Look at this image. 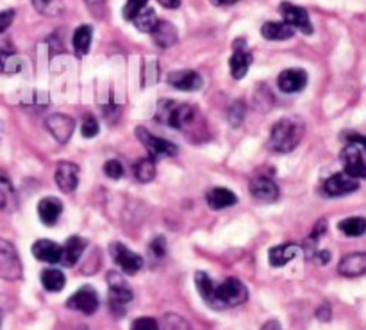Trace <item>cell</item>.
Instances as JSON below:
<instances>
[{
	"label": "cell",
	"instance_id": "obj_36",
	"mask_svg": "<svg viewBox=\"0 0 366 330\" xmlns=\"http://www.w3.org/2000/svg\"><path fill=\"white\" fill-rule=\"evenodd\" d=\"M15 55V48L11 47L9 41H0V74L2 71H8L9 61Z\"/></svg>",
	"mask_w": 366,
	"mask_h": 330
},
{
	"label": "cell",
	"instance_id": "obj_49",
	"mask_svg": "<svg viewBox=\"0 0 366 330\" xmlns=\"http://www.w3.org/2000/svg\"><path fill=\"white\" fill-rule=\"evenodd\" d=\"M0 323H2V310H0Z\"/></svg>",
	"mask_w": 366,
	"mask_h": 330
},
{
	"label": "cell",
	"instance_id": "obj_16",
	"mask_svg": "<svg viewBox=\"0 0 366 330\" xmlns=\"http://www.w3.org/2000/svg\"><path fill=\"white\" fill-rule=\"evenodd\" d=\"M250 195L256 200L264 202V204H272V202L279 200L280 191L272 179L261 175V177H254L250 181Z\"/></svg>",
	"mask_w": 366,
	"mask_h": 330
},
{
	"label": "cell",
	"instance_id": "obj_22",
	"mask_svg": "<svg viewBox=\"0 0 366 330\" xmlns=\"http://www.w3.org/2000/svg\"><path fill=\"white\" fill-rule=\"evenodd\" d=\"M32 256L41 263L57 264L61 263V247L55 241L38 240L32 245Z\"/></svg>",
	"mask_w": 366,
	"mask_h": 330
},
{
	"label": "cell",
	"instance_id": "obj_44",
	"mask_svg": "<svg viewBox=\"0 0 366 330\" xmlns=\"http://www.w3.org/2000/svg\"><path fill=\"white\" fill-rule=\"evenodd\" d=\"M316 318H318L320 322H331V305H329V303L320 305V309L316 310Z\"/></svg>",
	"mask_w": 366,
	"mask_h": 330
},
{
	"label": "cell",
	"instance_id": "obj_24",
	"mask_svg": "<svg viewBox=\"0 0 366 330\" xmlns=\"http://www.w3.org/2000/svg\"><path fill=\"white\" fill-rule=\"evenodd\" d=\"M18 205L13 182L4 170H0V211L13 212Z\"/></svg>",
	"mask_w": 366,
	"mask_h": 330
},
{
	"label": "cell",
	"instance_id": "obj_39",
	"mask_svg": "<svg viewBox=\"0 0 366 330\" xmlns=\"http://www.w3.org/2000/svg\"><path fill=\"white\" fill-rule=\"evenodd\" d=\"M130 330H159V323L150 316H143V318L134 319Z\"/></svg>",
	"mask_w": 366,
	"mask_h": 330
},
{
	"label": "cell",
	"instance_id": "obj_48",
	"mask_svg": "<svg viewBox=\"0 0 366 330\" xmlns=\"http://www.w3.org/2000/svg\"><path fill=\"white\" fill-rule=\"evenodd\" d=\"M225 2H227V6H231V4H234V2H238V0H225Z\"/></svg>",
	"mask_w": 366,
	"mask_h": 330
},
{
	"label": "cell",
	"instance_id": "obj_10",
	"mask_svg": "<svg viewBox=\"0 0 366 330\" xmlns=\"http://www.w3.org/2000/svg\"><path fill=\"white\" fill-rule=\"evenodd\" d=\"M67 307L83 315H95L99 310V295L91 286H83L67 300Z\"/></svg>",
	"mask_w": 366,
	"mask_h": 330
},
{
	"label": "cell",
	"instance_id": "obj_27",
	"mask_svg": "<svg viewBox=\"0 0 366 330\" xmlns=\"http://www.w3.org/2000/svg\"><path fill=\"white\" fill-rule=\"evenodd\" d=\"M91 40H93V29L91 25H81V27L75 29L74 38H72V45H74L75 54L83 57L90 52Z\"/></svg>",
	"mask_w": 366,
	"mask_h": 330
},
{
	"label": "cell",
	"instance_id": "obj_13",
	"mask_svg": "<svg viewBox=\"0 0 366 330\" xmlns=\"http://www.w3.org/2000/svg\"><path fill=\"white\" fill-rule=\"evenodd\" d=\"M358 179L348 177L345 173H334V175H331L323 182V193H325L327 197H345V195H351V193L358 191Z\"/></svg>",
	"mask_w": 366,
	"mask_h": 330
},
{
	"label": "cell",
	"instance_id": "obj_6",
	"mask_svg": "<svg viewBox=\"0 0 366 330\" xmlns=\"http://www.w3.org/2000/svg\"><path fill=\"white\" fill-rule=\"evenodd\" d=\"M134 132H136V138H138L140 143L145 146L147 152L150 153V158L152 159L173 158V156H177L179 153L177 145H173L172 142H166V139L154 136V134H150L145 127H136Z\"/></svg>",
	"mask_w": 366,
	"mask_h": 330
},
{
	"label": "cell",
	"instance_id": "obj_11",
	"mask_svg": "<svg viewBox=\"0 0 366 330\" xmlns=\"http://www.w3.org/2000/svg\"><path fill=\"white\" fill-rule=\"evenodd\" d=\"M233 48H234V52H233V55H231L229 67H231V74H233L234 79L241 81L245 75H247L248 68H250V64H252V61H254L252 52L248 50L247 41H245L243 38H240V40L234 41Z\"/></svg>",
	"mask_w": 366,
	"mask_h": 330
},
{
	"label": "cell",
	"instance_id": "obj_19",
	"mask_svg": "<svg viewBox=\"0 0 366 330\" xmlns=\"http://www.w3.org/2000/svg\"><path fill=\"white\" fill-rule=\"evenodd\" d=\"M88 241L81 236H70L65 245L61 247V263L67 268H74L75 263L81 259L84 248H86Z\"/></svg>",
	"mask_w": 366,
	"mask_h": 330
},
{
	"label": "cell",
	"instance_id": "obj_45",
	"mask_svg": "<svg viewBox=\"0 0 366 330\" xmlns=\"http://www.w3.org/2000/svg\"><path fill=\"white\" fill-rule=\"evenodd\" d=\"M158 2L166 9H177L181 6V0H158Z\"/></svg>",
	"mask_w": 366,
	"mask_h": 330
},
{
	"label": "cell",
	"instance_id": "obj_31",
	"mask_svg": "<svg viewBox=\"0 0 366 330\" xmlns=\"http://www.w3.org/2000/svg\"><path fill=\"white\" fill-rule=\"evenodd\" d=\"M338 228L348 238H361L366 231V220L362 216L345 218L343 221H339Z\"/></svg>",
	"mask_w": 366,
	"mask_h": 330
},
{
	"label": "cell",
	"instance_id": "obj_35",
	"mask_svg": "<svg viewBox=\"0 0 366 330\" xmlns=\"http://www.w3.org/2000/svg\"><path fill=\"white\" fill-rule=\"evenodd\" d=\"M147 2H149V0H127V4L123 6V11H122L123 18L133 22L134 16L138 15L142 9L147 8Z\"/></svg>",
	"mask_w": 366,
	"mask_h": 330
},
{
	"label": "cell",
	"instance_id": "obj_9",
	"mask_svg": "<svg viewBox=\"0 0 366 330\" xmlns=\"http://www.w3.org/2000/svg\"><path fill=\"white\" fill-rule=\"evenodd\" d=\"M279 11L284 18V24L290 25L293 31L299 29L304 34H313V25L311 20H309V13L306 9L292 4V2H283L279 6Z\"/></svg>",
	"mask_w": 366,
	"mask_h": 330
},
{
	"label": "cell",
	"instance_id": "obj_3",
	"mask_svg": "<svg viewBox=\"0 0 366 330\" xmlns=\"http://www.w3.org/2000/svg\"><path fill=\"white\" fill-rule=\"evenodd\" d=\"M109 287V307L116 316L126 315V303L133 300V289L118 271H109L106 277Z\"/></svg>",
	"mask_w": 366,
	"mask_h": 330
},
{
	"label": "cell",
	"instance_id": "obj_4",
	"mask_svg": "<svg viewBox=\"0 0 366 330\" xmlns=\"http://www.w3.org/2000/svg\"><path fill=\"white\" fill-rule=\"evenodd\" d=\"M248 300V291L241 280L229 277L220 286L215 287V302L217 307H236Z\"/></svg>",
	"mask_w": 366,
	"mask_h": 330
},
{
	"label": "cell",
	"instance_id": "obj_29",
	"mask_svg": "<svg viewBox=\"0 0 366 330\" xmlns=\"http://www.w3.org/2000/svg\"><path fill=\"white\" fill-rule=\"evenodd\" d=\"M41 284L50 293H60L67 284V279H65L63 271L57 270V268H45L41 271Z\"/></svg>",
	"mask_w": 366,
	"mask_h": 330
},
{
	"label": "cell",
	"instance_id": "obj_40",
	"mask_svg": "<svg viewBox=\"0 0 366 330\" xmlns=\"http://www.w3.org/2000/svg\"><path fill=\"white\" fill-rule=\"evenodd\" d=\"M243 114H245V106L243 102H234L231 107V113H229V122L233 127H240L243 122Z\"/></svg>",
	"mask_w": 366,
	"mask_h": 330
},
{
	"label": "cell",
	"instance_id": "obj_7",
	"mask_svg": "<svg viewBox=\"0 0 366 330\" xmlns=\"http://www.w3.org/2000/svg\"><path fill=\"white\" fill-rule=\"evenodd\" d=\"M109 252L111 256H113L114 263L118 264L123 273H127V275H136L143 268V257L138 256L130 248H127L123 243H113L109 247Z\"/></svg>",
	"mask_w": 366,
	"mask_h": 330
},
{
	"label": "cell",
	"instance_id": "obj_37",
	"mask_svg": "<svg viewBox=\"0 0 366 330\" xmlns=\"http://www.w3.org/2000/svg\"><path fill=\"white\" fill-rule=\"evenodd\" d=\"M81 130H83L84 138L90 139V138H95V136L99 134L100 125H99V122H97V118H95V116L88 114L86 118L83 120V125H81Z\"/></svg>",
	"mask_w": 366,
	"mask_h": 330
},
{
	"label": "cell",
	"instance_id": "obj_34",
	"mask_svg": "<svg viewBox=\"0 0 366 330\" xmlns=\"http://www.w3.org/2000/svg\"><path fill=\"white\" fill-rule=\"evenodd\" d=\"M163 329L165 330H191L189 323L182 316L166 315L163 319Z\"/></svg>",
	"mask_w": 366,
	"mask_h": 330
},
{
	"label": "cell",
	"instance_id": "obj_1",
	"mask_svg": "<svg viewBox=\"0 0 366 330\" xmlns=\"http://www.w3.org/2000/svg\"><path fill=\"white\" fill-rule=\"evenodd\" d=\"M304 134H306L304 120L295 118V116H286L272 127L268 146L277 153H290L300 145Z\"/></svg>",
	"mask_w": 366,
	"mask_h": 330
},
{
	"label": "cell",
	"instance_id": "obj_15",
	"mask_svg": "<svg viewBox=\"0 0 366 330\" xmlns=\"http://www.w3.org/2000/svg\"><path fill=\"white\" fill-rule=\"evenodd\" d=\"M277 86L283 93H300L307 86V74L302 68H287L277 77Z\"/></svg>",
	"mask_w": 366,
	"mask_h": 330
},
{
	"label": "cell",
	"instance_id": "obj_20",
	"mask_svg": "<svg viewBox=\"0 0 366 330\" xmlns=\"http://www.w3.org/2000/svg\"><path fill=\"white\" fill-rule=\"evenodd\" d=\"M61 212H63V202L55 197H45L41 198L38 204V216H40L41 224L52 227L57 224Z\"/></svg>",
	"mask_w": 366,
	"mask_h": 330
},
{
	"label": "cell",
	"instance_id": "obj_47",
	"mask_svg": "<svg viewBox=\"0 0 366 330\" xmlns=\"http://www.w3.org/2000/svg\"><path fill=\"white\" fill-rule=\"evenodd\" d=\"M215 6H227V2L225 0H211Z\"/></svg>",
	"mask_w": 366,
	"mask_h": 330
},
{
	"label": "cell",
	"instance_id": "obj_43",
	"mask_svg": "<svg viewBox=\"0 0 366 330\" xmlns=\"http://www.w3.org/2000/svg\"><path fill=\"white\" fill-rule=\"evenodd\" d=\"M15 9H4V11H0V34L11 27L13 20H15Z\"/></svg>",
	"mask_w": 366,
	"mask_h": 330
},
{
	"label": "cell",
	"instance_id": "obj_17",
	"mask_svg": "<svg viewBox=\"0 0 366 330\" xmlns=\"http://www.w3.org/2000/svg\"><path fill=\"white\" fill-rule=\"evenodd\" d=\"M166 81H168L170 86L181 91H198L202 88V84H204L201 74H197L194 70L172 71L166 77Z\"/></svg>",
	"mask_w": 366,
	"mask_h": 330
},
{
	"label": "cell",
	"instance_id": "obj_12",
	"mask_svg": "<svg viewBox=\"0 0 366 330\" xmlns=\"http://www.w3.org/2000/svg\"><path fill=\"white\" fill-rule=\"evenodd\" d=\"M45 127H47V130L52 134V138L55 142L60 143V145H67L75 130V122L72 116L57 113L48 116L47 122H45Z\"/></svg>",
	"mask_w": 366,
	"mask_h": 330
},
{
	"label": "cell",
	"instance_id": "obj_26",
	"mask_svg": "<svg viewBox=\"0 0 366 330\" xmlns=\"http://www.w3.org/2000/svg\"><path fill=\"white\" fill-rule=\"evenodd\" d=\"M297 252H299V247H295V245L292 243L272 247L270 248V252H268V261H270V264H272L273 268L286 266L290 261L295 259Z\"/></svg>",
	"mask_w": 366,
	"mask_h": 330
},
{
	"label": "cell",
	"instance_id": "obj_14",
	"mask_svg": "<svg viewBox=\"0 0 366 330\" xmlns=\"http://www.w3.org/2000/svg\"><path fill=\"white\" fill-rule=\"evenodd\" d=\"M79 165H75L72 161H61L57 168H55V184L63 193L75 191V188L79 186Z\"/></svg>",
	"mask_w": 366,
	"mask_h": 330
},
{
	"label": "cell",
	"instance_id": "obj_8",
	"mask_svg": "<svg viewBox=\"0 0 366 330\" xmlns=\"http://www.w3.org/2000/svg\"><path fill=\"white\" fill-rule=\"evenodd\" d=\"M339 158L343 161V168H345V175L352 179H365L366 177V165L362 159V146L359 145H346L341 150Z\"/></svg>",
	"mask_w": 366,
	"mask_h": 330
},
{
	"label": "cell",
	"instance_id": "obj_28",
	"mask_svg": "<svg viewBox=\"0 0 366 330\" xmlns=\"http://www.w3.org/2000/svg\"><path fill=\"white\" fill-rule=\"evenodd\" d=\"M195 280V286H197L198 289V295L202 296V300H204L205 303H209V305L217 307V302H215V282L211 280V277L205 273V271H197L194 277Z\"/></svg>",
	"mask_w": 366,
	"mask_h": 330
},
{
	"label": "cell",
	"instance_id": "obj_23",
	"mask_svg": "<svg viewBox=\"0 0 366 330\" xmlns=\"http://www.w3.org/2000/svg\"><path fill=\"white\" fill-rule=\"evenodd\" d=\"M205 202L213 211H222V209L233 207L238 202V197L227 188H211L205 195Z\"/></svg>",
	"mask_w": 366,
	"mask_h": 330
},
{
	"label": "cell",
	"instance_id": "obj_25",
	"mask_svg": "<svg viewBox=\"0 0 366 330\" xmlns=\"http://www.w3.org/2000/svg\"><path fill=\"white\" fill-rule=\"evenodd\" d=\"M295 31H293L290 25H286L284 22H266V24L261 27V36L264 40L270 41H284L293 38Z\"/></svg>",
	"mask_w": 366,
	"mask_h": 330
},
{
	"label": "cell",
	"instance_id": "obj_41",
	"mask_svg": "<svg viewBox=\"0 0 366 330\" xmlns=\"http://www.w3.org/2000/svg\"><path fill=\"white\" fill-rule=\"evenodd\" d=\"M90 9V13L93 16H97L99 20H102L104 16H106V0H84Z\"/></svg>",
	"mask_w": 366,
	"mask_h": 330
},
{
	"label": "cell",
	"instance_id": "obj_21",
	"mask_svg": "<svg viewBox=\"0 0 366 330\" xmlns=\"http://www.w3.org/2000/svg\"><path fill=\"white\" fill-rule=\"evenodd\" d=\"M150 34H152L154 43L158 45L159 48L173 47L179 40V32L175 29V25L166 20H158V24L150 31Z\"/></svg>",
	"mask_w": 366,
	"mask_h": 330
},
{
	"label": "cell",
	"instance_id": "obj_18",
	"mask_svg": "<svg viewBox=\"0 0 366 330\" xmlns=\"http://www.w3.org/2000/svg\"><path fill=\"white\" fill-rule=\"evenodd\" d=\"M339 275L346 277V279H354V277H361L366 273V254L365 252H354L348 256L343 257L338 264Z\"/></svg>",
	"mask_w": 366,
	"mask_h": 330
},
{
	"label": "cell",
	"instance_id": "obj_46",
	"mask_svg": "<svg viewBox=\"0 0 366 330\" xmlns=\"http://www.w3.org/2000/svg\"><path fill=\"white\" fill-rule=\"evenodd\" d=\"M261 330H283V329H280V323L277 322V319H270V322L264 323Z\"/></svg>",
	"mask_w": 366,
	"mask_h": 330
},
{
	"label": "cell",
	"instance_id": "obj_30",
	"mask_svg": "<svg viewBox=\"0 0 366 330\" xmlns=\"http://www.w3.org/2000/svg\"><path fill=\"white\" fill-rule=\"evenodd\" d=\"M133 173L136 181L147 184V182L154 181V177H156V163H154L152 158L140 159V161L134 163Z\"/></svg>",
	"mask_w": 366,
	"mask_h": 330
},
{
	"label": "cell",
	"instance_id": "obj_32",
	"mask_svg": "<svg viewBox=\"0 0 366 330\" xmlns=\"http://www.w3.org/2000/svg\"><path fill=\"white\" fill-rule=\"evenodd\" d=\"M133 24L136 25V29L142 32H150L156 24H158V16H156V11L152 8H145L138 13V15L134 16Z\"/></svg>",
	"mask_w": 366,
	"mask_h": 330
},
{
	"label": "cell",
	"instance_id": "obj_5",
	"mask_svg": "<svg viewBox=\"0 0 366 330\" xmlns=\"http://www.w3.org/2000/svg\"><path fill=\"white\" fill-rule=\"evenodd\" d=\"M24 277V266L20 263L18 252L9 241L0 238V279L20 280Z\"/></svg>",
	"mask_w": 366,
	"mask_h": 330
},
{
	"label": "cell",
	"instance_id": "obj_2",
	"mask_svg": "<svg viewBox=\"0 0 366 330\" xmlns=\"http://www.w3.org/2000/svg\"><path fill=\"white\" fill-rule=\"evenodd\" d=\"M195 118H197V107L177 100H161L156 111V120L173 129H186L195 122Z\"/></svg>",
	"mask_w": 366,
	"mask_h": 330
},
{
	"label": "cell",
	"instance_id": "obj_42",
	"mask_svg": "<svg viewBox=\"0 0 366 330\" xmlns=\"http://www.w3.org/2000/svg\"><path fill=\"white\" fill-rule=\"evenodd\" d=\"M150 254H152L154 257H158V259H161V257L166 256V240L163 236H158L154 238L152 243H150L149 247Z\"/></svg>",
	"mask_w": 366,
	"mask_h": 330
},
{
	"label": "cell",
	"instance_id": "obj_38",
	"mask_svg": "<svg viewBox=\"0 0 366 330\" xmlns=\"http://www.w3.org/2000/svg\"><path fill=\"white\" fill-rule=\"evenodd\" d=\"M104 173H106V177L113 179V181H118L120 177H123L122 163L116 161V159H109V161H106V165H104Z\"/></svg>",
	"mask_w": 366,
	"mask_h": 330
},
{
	"label": "cell",
	"instance_id": "obj_33",
	"mask_svg": "<svg viewBox=\"0 0 366 330\" xmlns=\"http://www.w3.org/2000/svg\"><path fill=\"white\" fill-rule=\"evenodd\" d=\"M36 11L43 13L47 16H57L63 13V6L57 0H32Z\"/></svg>",
	"mask_w": 366,
	"mask_h": 330
}]
</instances>
